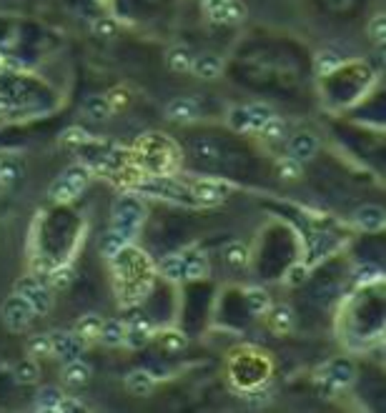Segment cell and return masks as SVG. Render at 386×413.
Returning a JSON list of instances; mask_svg holds the SVG:
<instances>
[{"label":"cell","mask_w":386,"mask_h":413,"mask_svg":"<svg viewBox=\"0 0 386 413\" xmlns=\"http://www.w3.org/2000/svg\"><path fill=\"white\" fill-rule=\"evenodd\" d=\"M48 275H51V286L58 288V291H66V288L76 281V270H73L71 265H58V268H53Z\"/></svg>","instance_id":"cell-29"},{"label":"cell","mask_w":386,"mask_h":413,"mask_svg":"<svg viewBox=\"0 0 386 413\" xmlns=\"http://www.w3.org/2000/svg\"><path fill=\"white\" fill-rule=\"evenodd\" d=\"M316 153V138L309 136V133H299V136L291 138V143H288V155L294 160H299V163H304V160L314 158Z\"/></svg>","instance_id":"cell-8"},{"label":"cell","mask_w":386,"mask_h":413,"mask_svg":"<svg viewBox=\"0 0 386 413\" xmlns=\"http://www.w3.org/2000/svg\"><path fill=\"white\" fill-rule=\"evenodd\" d=\"M83 346H86V341L71 336V333L61 331V333H53L51 336V353H56V356L63 358V361H73V358H78V353L83 351Z\"/></svg>","instance_id":"cell-4"},{"label":"cell","mask_w":386,"mask_h":413,"mask_svg":"<svg viewBox=\"0 0 386 413\" xmlns=\"http://www.w3.org/2000/svg\"><path fill=\"white\" fill-rule=\"evenodd\" d=\"M226 185H218L213 180H201V183L193 185V198L198 203H206V205H213V203H221L223 195H226Z\"/></svg>","instance_id":"cell-10"},{"label":"cell","mask_w":386,"mask_h":413,"mask_svg":"<svg viewBox=\"0 0 386 413\" xmlns=\"http://www.w3.org/2000/svg\"><path fill=\"white\" fill-rule=\"evenodd\" d=\"M183 260H186V278H193V281H196V278H206L208 275V260L203 253H193Z\"/></svg>","instance_id":"cell-28"},{"label":"cell","mask_w":386,"mask_h":413,"mask_svg":"<svg viewBox=\"0 0 386 413\" xmlns=\"http://www.w3.org/2000/svg\"><path fill=\"white\" fill-rule=\"evenodd\" d=\"M261 133L268 138V141H281L283 136H286V123L281 121V118H268V123L261 128Z\"/></svg>","instance_id":"cell-35"},{"label":"cell","mask_w":386,"mask_h":413,"mask_svg":"<svg viewBox=\"0 0 386 413\" xmlns=\"http://www.w3.org/2000/svg\"><path fill=\"white\" fill-rule=\"evenodd\" d=\"M379 275H381V270L376 268V265H361V268L356 270V283H359V286H366V283L379 281Z\"/></svg>","instance_id":"cell-40"},{"label":"cell","mask_w":386,"mask_h":413,"mask_svg":"<svg viewBox=\"0 0 386 413\" xmlns=\"http://www.w3.org/2000/svg\"><path fill=\"white\" fill-rule=\"evenodd\" d=\"M211 18L218 23H228V26H233V23L246 21V6H243L241 0H223V6L218 8Z\"/></svg>","instance_id":"cell-11"},{"label":"cell","mask_w":386,"mask_h":413,"mask_svg":"<svg viewBox=\"0 0 386 413\" xmlns=\"http://www.w3.org/2000/svg\"><path fill=\"white\" fill-rule=\"evenodd\" d=\"M161 343H163L168 351H178V348H186V336L178 331H168L161 336Z\"/></svg>","instance_id":"cell-41"},{"label":"cell","mask_w":386,"mask_h":413,"mask_svg":"<svg viewBox=\"0 0 386 413\" xmlns=\"http://www.w3.org/2000/svg\"><path fill=\"white\" fill-rule=\"evenodd\" d=\"M161 273L168 281H183L186 278V260L183 255H166L161 260Z\"/></svg>","instance_id":"cell-24"},{"label":"cell","mask_w":386,"mask_h":413,"mask_svg":"<svg viewBox=\"0 0 386 413\" xmlns=\"http://www.w3.org/2000/svg\"><path fill=\"white\" fill-rule=\"evenodd\" d=\"M138 193H148V195H158V198H171V200H181L183 198V188L171 180H163V178H156V180H148V183H141L136 185Z\"/></svg>","instance_id":"cell-5"},{"label":"cell","mask_w":386,"mask_h":413,"mask_svg":"<svg viewBox=\"0 0 386 413\" xmlns=\"http://www.w3.org/2000/svg\"><path fill=\"white\" fill-rule=\"evenodd\" d=\"M48 195H51L53 200H58V203H71V200L78 195V188L66 178V175H61V178H56L51 183V188H48Z\"/></svg>","instance_id":"cell-21"},{"label":"cell","mask_w":386,"mask_h":413,"mask_svg":"<svg viewBox=\"0 0 386 413\" xmlns=\"http://www.w3.org/2000/svg\"><path fill=\"white\" fill-rule=\"evenodd\" d=\"M271 316H268V326L271 331L276 333H288L294 328V311L288 306H276V308H268Z\"/></svg>","instance_id":"cell-16"},{"label":"cell","mask_w":386,"mask_h":413,"mask_svg":"<svg viewBox=\"0 0 386 413\" xmlns=\"http://www.w3.org/2000/svg\"><path fill=\"white\" fill-rule=\"evenodd\" d=\"M18 178V168L13 163H0V183L8 185Z\"/></svg>","instance_id":"cell-44"},{"label":"cell","mask_w":386,"mask_h":413,"mask_svg":"<svg viewBox=\"0 0 386 413\" xmlns=\"http://www.w3.org/2000/svg\"><path fill=\"white\" fill-rule=\"evenodd\" d=\"M191 71L196 73L198 78H203V81H213V78L221 76L223 61L218 56H213V53H203V56L193 58V66H191Z\"/></svg>","instance_id":"cell-7"},{"label":"cell","mask_w":386,"mask_h":413,"mask_svg":"<svg viewBox=\"0 0 386 413\" xmlns=\"http://www.w3.org/2000/svg\"><path fill=\"white\" fill-rule=\"evenodd\" d=\"M128 240H131L128 233H123L121 228H116V230H111V233L103 238V243H101V250H103L108 258H116L121 250H126V243H128Z\"/></svg>","instance_id":"cell-25"},{"label":"cell","mask_w":386,"mask_h":413,"mask_svg":"<svg viewBox=\"0 0 386 413\" xmlns=\"http://www.w3.org/2000/svg\"><path fill=\"white\" fill-rule=\"evenodd\" d=\"M36 318V311L33 306L26 301L23 296H8L6 303H3V321L11 331H23V328L31 326V321Z\"/></svg>","instance_id":"cell-3"},{"label":"cell","mask_w":386,"mask_h":413,"mask_svg":"<svg viewBox=\"0 0 386 413\" xmlns=\"http://www.w3.org/2000/svg\"><path fill=\"white\" fill-rule=\"evenodd\" d=\"M223 258H226V263L233 265V268H243V265L248 263V250H246V245H241V243H228L226 248H223Z\"/></svg>","instance_id":"cell-31"},{"label":"cell","mask_w":386,"mask_h":413,"mask_svg":"<svg viewBox=\"0 0 386 413\" xmlns=\"http://www.w3.org/2000/svg\"><path fill=\"white\" fill-rule=\"evenodd\" d=\"M356 223L364 230H379L384 225V210L379 205H364L356 210Z\"/></svg>","instance_id":"cell-17"},{"label":"cell","mask_w":386,"mask_h":413,"mask_svg":"<svg viewBox=\"0 0 386 413\" xmlns=\"http://www.w3.org/2000/svg\"><path fill=\"white\" fill-rule=\"evenodd\" d=\"M228 126L233 131H248V111L246 108H231L228 113Z\"/></svg>","instance_id":"cell-38"},{"label":"cell","mask_w":386,"mask_h":413,"mask_svg":"<svg viewBox=\"0 0 386 413\" xmlns=\"http://www.w3.org/2000/svg\"><path fill=\"white\" fill-rule=\"evenodd\" d=\"M166 63L173 73H191V66H193V53L186 46H176L168 51L166 56Z\"/></svg>","instance_id":"cell-13"},{"label":"cell","mask_w":386,"mask_h":413,"mask_svg":"<svg viewBox=\"0 0 386 413\" xmlns=\"http://www.w3.org/2000/svg\"><path fill=\"white\" fill-rule=\"evenodd\" d=\"M113 213H116V228H121L123 233H128L133 238L136 228L146 220V205L136 195H121L116 200Z\"/></svg>","instance_id":"cell-1"},{"label":"cell","mask_w":386,"mask_h":413,"mask_svg":"<svg viewBox=\"0 0 386 413\" xmlns=\"http://www.w3.org/2000/svg\"><path fill=\"white\" fill-rule=\"evenodd\" d=\"M13 376H16V381L23 383V386L36 383L38 381V363L31 361V358H26V361H21L16 368H13Z\"/></svg>","instance_id":"cell-30"},{"label":"cell","mask_w":386,"mask_h":413,"mask_svg":"<svg viewBox=\"0 0 386 413\" xmlns=\"http://www.w3.org/2000/svg\"><path fill=\"white\" fill-rule=\"evenodd\" d=\"M126 388H128L133 396H148L153 391V376L148 371H131L126 376Z\"/></svg>","instance_id":"cell-15"},{"label":"cell","mask_w":386,"mask_h":413,"mask_svg":"<svg viewBox=\"0 0 386 413\" xmlns=\"http://www.w3.org/2000/svg\"><path fill=\"white\" fill-rule=\"evenodd\" d=\"M58 411H86V406H83L81 401H76V398H66L63 396V401H61V406H58Z\"/></svg>","instance_id":"cell-45"},{"label":"cell","mask_w":386,"mask_h":413,"mask_svg":"<svg viewBox=\"0 0 386 413\" xmlns=\"http://www.w3.org/2000/svg\"><path fill=\"white\" fill-rule=\"evenodd\" d=\"M151 341V323L148 321H133L126 326V343L131 348H141Z\"/></svg>","instance_id":"cell-19"},{"label":"cell","mask_w":386,"mask_h":413,"mask_svg":"<svg viewBox=\"0 0 386 413\" xmlns=\"http://www.w3.org/2000/svg\"><path fill=\"white\" fill-rule=\"evenodd\" d=\"M28 353L31 356H51V336H46V333H41V336H33L31 341H28Z\"/></svg>","instance_id":"cell-34"},{"label":"cell","mask_w":386,"mask_h":413,"mask_svg":"<svg viewBox=\"0 0 386 413\" xmlns=\"http://www.w3.org/2000/svg\"><path fill=\"white\" fill-rule=\"evenodd\" d=\"M63 378H66L68 386H86V383L91 381V366H88L86 361L73 358V361H68L66 368H63Z\"/></svg>","instance_id":"cell-12"},{"label":"cell","mask_w":386,"mask_h":413,"mask_svg":"<svg viewBox=\"0 0 386 413\" xmlns=\"http://www.w3.org/2000/svg\"><path fill=\"white\" fill-rule=\"evenodd\" d=\"M339 66H341V58L336 56V53L324 51V53L316 56V71H319L321 76H329V73H334Z\"/></svg>","instance_id":"cell-33"},{"label":"cell","mask_w":386,"mask_h":413,"mask_svg":"<svg viewBox=\"0 0 386 413\" xmlns=\"http://www.w3.org/2000/svg\"><path fill=\"white\" fill-rule=\"evenodd\" d=\"M306 278H309V268H306V263H294L291 268L286 270V283L288 286H301Z\"/></svg>","instance_id":"cell-36"},{"label":"cell","mask_w":386,"mask_h":413,"mask_svg":"<svg viewBox=\"0 0 386 413\" xmlns=\"http://www.w3.org/2000/svg\"><path fill=\"white\" fill-rule=\"evenodd\" d=\"M63 175H66V178L71 180L73 185H76L78 193H81V190L86 188L88 183H91V170H88L86 165H71V168H68Z\"/></svg>","instance_id":"cell-32"},{"label":"cell","mask_w":386,"mask_h":413,"mask_svg":"<svg viewBox=\"0 0 386 413\" xmlns=\"http://www.w3.org/2000/svg\"><path fill=\"white\" fill-rule=\"evenodd\" d=\"M246 303L251 316H263V313H268V308H271V298H268V293L263 291V288H251V291L246 293Z\"/></svg>","instance_id":"cell-26"},{"label":"cell","mask_w":386,"mask_h":413,"mask_svg":"<svg viewBox=\"0 0 386 413\" xmlns=\"http://www.w3.org/2000/svg\"><path fill=\"white\" fill-rule=\"evenodd\" d=\"M101 326H103V318H101L98 313H86V316L78 321L76 336H81L83 341H93V338H98Z\"/></svg>","instance_id":"cell-20"},{"label":"cell","mask_w":386,"mask_h":413,"mask_svg":"<svg viewBox=\"0 0 386 413\" xmlns=\"http://www.w3.org/2000/svg\"><path fill=\"white\" fill-rule=\"evenodd\" d=\"M61 401H63V393L58 391L56 386H46V388H41V391H38L36 408H41V411H58Z\"/></svg>","instance_id":"cell-27"},{"label":"cell","mask_w":386,"mask_h":413,"mask_svg":"<svg viewBox=\"0 0 386 413\" xmlns=\"http://www.w3.org/2000/svg\"><path fill=\"white\" fill-rule=\"evenodd\" d=\"M278 175H281V178H286V180L299 178V175H301V163H299V160H294V158L281 160V163H278Z\"/></svg>","instance_id":"cell-39"},{"label":"cell","mask_w":386,"mask_h":413,"mask_svg":"<svg viewBox=\"0 0 386 413\" xmlns=\"http://www.w3.org/2000/svg\"><path fill=\"white\" fill-rule=\"evenodd\" d=\"M246 111H248V131H261V128L268 123V118L276 116L273 108L266 106V103H253V106H248Z\"/></svg>","instance_id":"cell-23"},{"label":"cell","mask_w":386,"mask_h":413,"mask_svg":"<svg viewBox=\"0 0 386 413\" xmlns=\"http://www.w3.org/2000/svg\"><path fill=\"white\" fill-rule=\"evenodd\" d=\"M324 376L329 378L336 388H344L354 381V366H351L346 358H339V361H331L329 366L324 368Z\"/></svg>","instance_id":"cell-9"},{"label":"cell","mask_w":386,"mask_h":413,"mask_svg":"<svg viewBox=\"0 0 386 413\" xmlns=\"http://www.w3.org/2000/svg\"><path fill=\"white\" fill-rule=\"evenodd\" d=\"M93 33H96V36H101V38L113 36V33H116V23L111 21V18H101V21L93 26Z\"/></svg>","instance_id":"cell-43"},{"label":"cell","mask_w":386,"mask_h":413,"mask_svg":"<svg viewBox=\"0 0 386 413\" xmlns=\"http://www.w3.org/2000/svg\"><path fill=\"white\" fill-rule=\"evenodd\" d=\"M166 116H168L171 121H178V123L196 121L198 103L193 101V98H176V101H171L168 108H166Z\"/></svg>","instance_id":"cell-6"},{"label":"cell","mask_w":386,"mask_h":413,"mask_svg":"<svg viewBox=\"0 0 386 413\" xmlns=\"http://www.w3.org/2000/svg\"><path fill=\"white\" fill-rule=\"evenodd\" d=\"M83 113L93 121H106L111 116V103L106 96H88L83 103Z\"/></svg>","instance_id":"cell-18"},{"label":"cell","mask_w":386,"mask_h":413,"mask_svg":"<svg viewBox=\"0 0 386 413\" xmlns=\"http://www.w3.org/2000/svg\"><path fill=\"white\" fill-rule=\"evenodd\" d=\"M191 151H193L196 160H201V163L211 165L218 160V146L213 143L211 138H198V141H193V143H191Z\"/></svg>","instance_id":"cell-22"},{"label":"cell","mask_w":386,"mask_h":413,"mask_svg":"<svg viewBox=\"0 0 386 413\" xmlns=\"http://www.w3.org/2000/svg\"><path fill=\"white\" fill-rule=\"evenodd\" d=\"M91 138H88V133L83 131V128H68L66 133L61 136V143H88Z\"/></svg>","instance_id":"cell-42"},{"label":"cell","mask_w":386,"mask_h":413,"mask_svg":"<svg viewBox=\"0 0 386 413\" xmlns=\"http://www.w3.org/2000/svg\"><path fill=\"white\" fill-rule=\"evenodd\" d=\"M369 38L374 43H384V38H386V18L381 16H374L371 18V23H369Z\"/></svg>","instance_id":"cell-37"},{"label":"cell","mask_w":386,"mask_h":413,"mask_svg":"<svg viewBox=\"0 0 386 413\" xmlns=\"http://www.w3.org/2000/svg\"><path fill=\"white\" fill-rule=\"evenodd\" d=\"M98 338L106 343V346H111V348L123 346V343H126V323L116 321V318H113V321H103Z\"/></svg>","instance_id":"cell-14"},{"label":"cell","mask_w":386,"mask_h":413,"mask_svg":"<svg viewBox=\"0 0 386 413\" xmlns=\"http://www.w3.org/2000/svg\"><path fill=\"white\" fill-rule=\"evenodd\" d=\"M16 293L31 303L36 316H46V313L53 308V296L48 293V288L43 286V283H38V278H33V275H26V278H21V281L16 283Z\"/></svg>","instance_id":"cell-2"}]
</instances>
